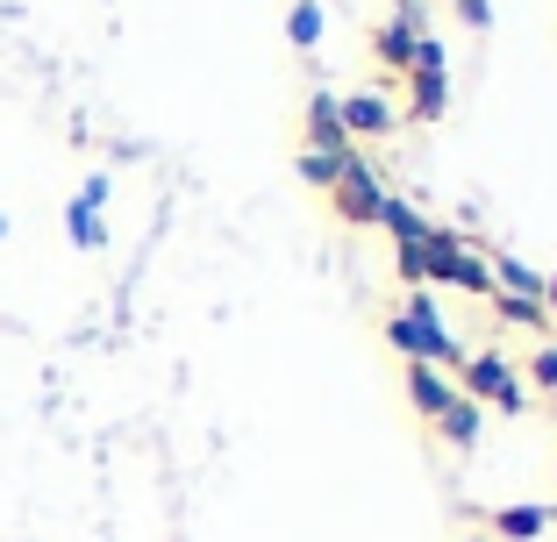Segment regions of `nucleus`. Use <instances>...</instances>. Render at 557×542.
Returning a JSON list of instances; mask_svg holds the SVG:
<instances>
[{"mask_svg": "<svg viewBox=\"0 0 557 542\" xmlns=\"http://www.w3.org/2000/svg\"><path fill=\"white\" fill-rule=\"evenodd\" d=\"M458 393L465 400H479V407H493V414H529V386H522V371H515V357L508 350H465V364H458Z\"/></svg>", "mask_w": 557, "mask_h": 542, "instance_id": "1", "label": "nucleus"}, {"mask_svg": "<svg viewBox=\"0 0 557 542\" xmlns=\"http://www.w3.org/2000/svg\"><path fill=\"white\" fill-rule=\"evenodd\" d=\"M400 79H408V115L414 122H436L443 108H450V58H443L436 36H422V43H414V65L400 72Z\"/></svg>", "mask_w": 557, "mask_h": 542, "instance_id": "2", "label": "nucleus"}, {"mask_svg": "<svg viewBox=\"0 0 557 542\" xmlns=\"http://www.w3.org/2000/svg\"><path fill=\"white\" fill-rule=\"evenodd\" d=\"M329 200H336V214H344L350 229H372L379 207H386V179H379V172L364 165L358 150H350V157H344V179L329 186Z\"/></svg>", "mask_w": 557, "mask_h": 542, "instance_id": "3", "label": "nucleus"}, {"mask_svg": "<svg viewBox=\"0 0 557 542\" xmlns=\"http://www.w3.org/2000/svg\"><path fill=\"white\" fill-rule=\"evenodd\" d=\"M422 36H429V8H422V0H400L394 22H379V29H372V58H379L386 72H408Z\"/></svg>", "mask_w": 557, "mask_h": 542, "instance_id": "4", "label": "nucleus"}, {"mask_svg": "<svg viewBox=\"0 0 557 542\" xmlns=\"http://www.w3.org/2000/svg\"><path fill=\"white\" fill-rule=\"evenodd\" d=\"M394 129H400V108L386 93H350L344 100V136L350 143H364V136L379 143V136H394Z\"/></svg>", "mask_w": 557, "mask_h": 542, "instance_id": "5", "label": "nucleus"}, {"mask_svg": "<svg viewBox=\"0 0 557 542\" xmlns=\"http://www.w3.org/2000/svg\"><path fill=\"white\" fill-rule=\"evenodd\" d=\"M550 521H557V507H543V500H515V507H493L486 514V535H500V542H536Z\"/></svg>", "mask_w": 557, "mask_h": 542, "instance_id": "6", "label": "nucleus"}, {"mask_svg": "<svg viewBox=\"0 0 557 542\" xmlns=\"http://www.w3.org/2000/svg\"><path fill=\"white\" fill-rule=\"evenodd\" d=\"M308 150H329V157H344V150H350L344 100H336V93H308Z\"/></svg>", "mask_w": 557, "mask_h": 542, "instance_id": "7", "label": "nucleus"}, {"mask_svg": "<svg viewBox=\"0 0 557 542\" xmlns=\"http://www.w3.org/2000/svg\"><path fill=\"white\" fill-rule=\"evenodd\" d=\"M408 400H414V414H422V421H436V414L458 400V378L436 371V364H408Z\"/></svg>", "mask_w": 557, "mask_h": 542, "instance_id": "8", "label": "nucleus"}, {"mask_svg": "<svg viewBox=\"0 0 557 542\" xmlns=\"http://www.w3.org/2000/svg\"><path fill=\"white\" fill-rule=\"evenodd\" d=\"M429 428H436V436H443L450 450H472V443H479V428H486V407L458 393V400H450V407H443V414H436Z\"/></svg>", "mask_w": 557, "mask_h": 542, "instance_id": "9", "label": "nucleus"}, {"mask_svg": "<svg viewBox=\"0 0 557 542\" xmlns=\"http://www.w3.org/2000/svg\"><path fill=\"white\" fill-rule=\"evenodd\" d=\"M486 272H493V286H500V293H522V300H543V272H529L522 257H508V250H493V257H486Z\"/></svg>", "mask_w": 557, "mask_h": 542, "instance_id": "10", "label": "nucleus"}, {"mask_svg": "<svg viewBox=\"0 0 557 542\" xmlns=\"http://www.w3.org/2000/svg\"><path fill=\"white\" fill-rule=\"evenodd\" d=\"M486 307L500 314L508 329H550V314H543V300H522V293H500V286H493V293H486Z\"/></svg>", "mask_w": 557, "mask_h": 542, "instance_id": "11", "label": "nucleus"}, {"mask_svg": "<svg viewBox=\"0 0 557 542\" xmlns=\"http://www.w3.org/2000/svg\"><path fill=\"white\" fill-rule=\"evenodd\" d=\"M322 29H329V15L314 8V0H294V8H286V43H294V50H314Z\"/></svg>", "mask_w": 557, "mask_h": 542, "instance_id": "12", "label": "nucleus"}, {"mask_svg": "<svg viewBox=\"0 0 557 542\" xmlns=\"http://www.w3.org/2000/svg\"><path fill=\"white\" fill-rule=\"evenodd\" d=\"M350 150H358V143H350ZM350 150H344V157H350ZM344 157H329V150H300V179H308L314 193H329V186L344 179Z\"/></svg>", "mask_w": 557, "mask_h": 542, "instance_id": "13", "label": "nucleus"}, {"mask_svg": "<svg viewBox=\"0 0 557 542\" xmlns=\"http://www.w3.org/2000/svg\"><path fill=\"white\" fill-rule=\"evenodd\" d=\"M379 229L394 236V243H414V236H422L429 222H422V214L408 207V200H394V193H386V207H379Z\"/></svg>", "mask_w": 557, "mask_h": 542, "instance_id": "14", "label": "nucleus"}, {"mask_svg": "<svg viewBox=\"0 0 557 542\" xmlns=\"http://www.w3.org/2000/svg\"><path fill=\"white\" fill-rule=\"evenodd\" d=\"M522 386H536L543 400H557V343H536L522 364Z\"/></svg>", "mask_w": 557, "mask_h": 542, "instance_id": "15", "label": "nucleus"}, {"mask_svg": "<svg viewBox=\"0 0 557 542\" xmlns=\"http://www.w3.org/2000/svg\"><path fill=\"white\" fill-rule=\"evenodd\" d=\"M65 229H72V243H79V250H100V243H108V222H100L94 207H79V200L65 207Z\"/></svg>", "mask_w": 557, "mask_h": 542, "instance_id": "16", "label": "nucleus"}, {"mask_svg": "<svg viewBox=\"0 0 557 542\" xmlns=\"http://www.w3.org/2000/svg\"><path fill=\"white\" fill-rule=\"evenodd\" d=\"M394 264H400V286H429V272H422V236H414V243H394Z\"/></svg>", "mask_w": 557, "mask_h": 542, "instance_id": "17", "label": "nucleus"}, {"mask_svg": "<svg viewBox=\"0 0 557 542\" xmlns=\"http://www.w3.org/2000/svg\"><path fill=\"white\" fill-rule=\"evenodd\" d=\"M450 8H458V22H472V29H486V22H493L486 0H450Z\"/></svg>", "mask_w": 557, "mask_h": 542, "instance_id": "18", "label": "nucleus"}, {"mask_svg": "<svg viewBox=\"0 0 557 542\" xmlns=\"http://www.w3.org/2000/svg\"><path fill=\"white\" fill-rule=\"evenodd\" d=\"M108 193H115V179H86V193H79V207H108Z\"/></svg>", "mask_w": 557, "mask_h": 542, "instance_id": "19", "label": "nucleus"}, {"mask_svg": "<svg viewBox=\"0 0 557 542\" xmlns=\"http://www.w3.org/2000/svg\"><path fill=\"white\" fill-rule=\"evenodd\" d=\"M543 314H557V272L543 279Z\"/></svg>", "mask_w": 557, "mask_h": 542, "instance_id": "20", "label": "nucleus"}, {"mask_svg": "<svg viewBox=\"0 0 557 542\" xmlns=\"http://www.w3.org/2000/svg\"><path fill=\"white\" fill-rule=\"evenodd\" d=\"M0 236H8V214H0Z\"/></svg>", "mask_w": 557, "mask_h": 542, "instance_id": "21", "label": "nucleus"}]
</instances>
